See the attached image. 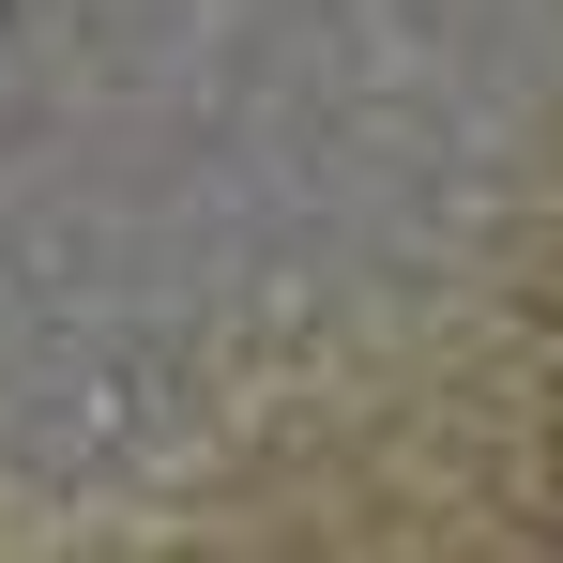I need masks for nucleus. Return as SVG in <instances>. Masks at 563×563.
<instances>
[]
</instances>
